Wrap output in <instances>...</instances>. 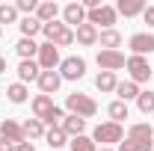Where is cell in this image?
I'll use <instances>...</instances> for the list:
<instances>
[{
    "instance_id": "35",
    "label": "cell",
    "mask_w": 154,
    "mask_h": 151,
    "mask_svg": "<svg viewBox=\"0 0 154 151\" xmlns=\"http://www.w3.org/2000/svg\"><path fill=\"white\" fill-rule=\"evenodd\" d=\"M62 119H65V113H62L59 107H54V110H51V116H48L45 122H48V125H57V122H62Z\"/></svg>"
},
{
    "instance_id": "5",
    "label": "cell",
    "mask_w": 154,
    "mask_h": 151,
    "mask_svg": "<svg viewBox=\"0 0 154 151\" xmlns=\"http://www.w3.org/2000/svg\"><path fill=\"white\" fill-rule=\"evenodd\" d=\"M125 68L131 71V80H134L136 86H139V83H148V77H151V65H148L145 57H128Z\"/></svg>"
},
{
    "instance_id": "26",
    "label": "cell",
    "mask_w": 154,
    "mask_h": 151,
    "mask_svg": "<svg viewBox=\"0 0 154 151\" xmlns=\"http://www.w3.org/2000/svg\"><path fill=\"white\" fill-rule=\"evenodd\" d=\"M18 27H21V33H24V39H33L38 30H42V21L30 15V18H21V24H18Z\"/></svg>"
},
{
    "instance_id": "19",
    "label": "cell",
    "mask_w": 154,
    "mask_h": 151,
    "mask_svg": "<svg viewBox=\"0 0 154 151\" xmlns=\"http://www.w3.org/2000/svg\"><path fill=\"white\" fill-rule=\"evenodd\" d=\"M74 39L80 42V45L89 48V45H95V42H98V27H92V24H80V27L74 30Z\"/></svg>"
},
{
    "instance_id": "1",
    "label": "cell",
    "mask_w": 154,
    "mask_h": 151,
    "mask_svg": "<svg viewBox=\"0 0 154 151\" xmlns=\"http://www.w3.org/2000/svg\"><path fill=\"white\" fill-rule=\"evenodd\" d=\"M65 107H68L71 116H80V119H92V116L98 113V104L89 95H83V92H71L65 98Z\"/></svg>"
},
{
    "instance_id": "9",
    "label": "cell",
    "mask_w": 154,
    "mask_h": 151,
    "mask_svg": "<svg viewBox=\"0 0 154 151\" xmlns=\"http://www.w3.org/2000/svg\"><path fill=\"white\" fill-rule=\"evenodd\" d=\"M62 18H65V27L68 24L71 27H80V24H86V9L80 3H68V6H62Z\"/></svg>"
},
{
    "instance_id": "10",
    "label": "cell",
    "mask_w": 154,
    "mask_h": 151,
    "mask_svg": "<svg viewBox=\"0 0 154 151\" xmlns=\"http://www.w3.org/2000/svg\"><path fill=\"white\" fill-rule=\"evenodd\" d=\"M0 136L3 139H9V142H15V145H21L27 136H24V128H21L18 122H12V119H6L3 125H0Z\"/></svg>"
},
{
    "instance_id": "22",
    "label": "cell",
    "mask_w": 154,
    "mask_h": 151,
    "mask_svg": "<svg viewBox=\"0 0 154 151\" xmlns=\"http://www.w3.org/2000/svg\"><path fill=\"white\" fill-rule=\"evenodd\" d=\"M107 116L113 119L116 125H122V122L128 119V104H125V101H113V104L107 107Z\"/></svg>"
},
{
    "instance_id": "37",
    "label": "cell",
    "mask_w": 154,
    "mask_h": 151,
    "mask_svg": "<svg viewBox=\"0 0 154 151\" xmlns=\"http://www.w3.org/2000/svg\"><path fill=\"white\" fill-rule=\"evenodd\" d=\"M0 151H15V142H9V139L0 136Z\"/></svg>"
},
{
    "instance_id": "25",
    "label": "cell",
    "mask_w": 154,
    "mask_h": 151,
    "mask_svg": "<svg viewBox=\"0 0 154 151\" xmlns=\"http://www.w3.org/2000/svg\"><path fill=\"white\" fill-rule=\"evenodd\" d=\"M15 51L21 54V59H33L38 54V45L33 42V39H21L18 45H15Z\"/></svg>"
},
{
    "instance_id": "21",
    "label": "cell",
    "mask_w": 154,
    "mask_h": 151,
    "mask_svg": "<svg viewBox=\"0 0 154 151\" xmlns=\"http://www.w3.org/2000/svg\"><path fill=\"white\" fill-rule=\"evenodd\" d=\"M95 86L101 89V92H116L119 80H116V74H113V71H101V74L95 77Z\"/></svg>"
},
{
    "instance_id": "36",
    "label": "cell",
    "mask_w": 154,
    "mask_h": 151,
    "mask_svg": "<svg viewBox=\"0 0 154 151\" xmlns=\"http://www.w3.org/2000/svg\"><path fill=\"white\" fill-rule=\"evenodd\" d=\"M142 21H145L148 27H154V6H145V12H142Z\"/></svg>"
},
{
    "instance_id": "34",
    "label": "cell",
    "mask_w": 154,
    "mask_h": 151,
    "mask_svg": "<svg viewBox=\"0 0 154 151\" xmlns=\"http://www.w3.org/2000/svg\"><path fill=\"white\" fill-rule=\"evenodd\" d=\"M15 9H18V12H24V15L30 18V15L38 9V3H36V0H18V3H15Z\"/></svg>"
},
{
    "instance_id": "11",
    "label": "cell",
    "mask_w": 154,
    "mask_h": 151,
    "mask_svg": "<svg viewBox=\"0 0 154 151\" xmlns=\"http://www.w3.org/2000/svg\"><path fill=\"white\" fill-rule=\"evenodd\" d=\"M38 89H42V95H51L59 89V83H62V77H59V71H42L38 74Z\"/></svg>"
},
{
    "instance_id": "7",
    "label": "cell",
    "mask_w": 154,
    "mask_h": 151,
    "mask_svg": "<svg viewBox=\"0 0 154 151\" xmlns=\"http://www.w3.org/2000/svg\"><path fill=\"white\" fill-rule=\"evenodd\" d=\"M128 48L134 51V57L154 54V33H134V36L128 39Z\"/></svg>"
},
{
    "instance_id": "23",
    "label": "cell",
    "mask_w": 154,
    "mask_h": 151,
    "mask_svg": "<svg viewBox=\"0 0 154 151\" xmlns=\"http://www.w3.org/2000/svg\"><path fill=\"white\" fill-rule=\"evenodd\" d=\"M21 128H24V136H30V139L45 136V122H38V119H27Z\"/></svg>"
},
{
    "instance_id": "41",
    "label": "cell",
    "mask_w": 154,
    "mask_h": 151,
    "mask_svg": "<svg viewBox=\"0 0 154 151\" xmlns=\"http://www.w3.org/2000/svg\"><path fill=\"white\" fill-rule=\"evenodd\" d=\"M0 36H3V30H0Z\"/></svg>"
},
{
    "instance_id": "29",
    "label": "cell",
    "mask_w": 154,
    "mask_h": 151,
    "mask_svg": "<svg viewBox=\"0 0 154 151\" xmlns=\"http://www.w3.org/2000/svg\"><path fill=\"white\" fill-rule=\"evenodd\" d=\"M71 151H98L92 136H74L71 139Z\"/></svg>"
},
{
    "instance_id": "30",
    "label": "cell",
    "mask_w": 154,
    "mask_h": 151,
    "mask_svg": "<svg viewBox=\"0 0 154 151\" xmlns=\"http://www.w3.org/2000/svg\"><path fill=\"white\" fill-rule=\"evenodd\" d=\"M18 21V9L9 3H0V24H15Z\"/></svg>"
},
{
    "instance_id": "33",
    "label": "cell",
    "mask_w": 154,
    "mask_h": 151,
    "mask_svg": "<svg viewBox=\"0 0 154 151\" xmlns=\"http://www.w3.org/2000/svg\"><path fill=\"white\" fill-rule=\"evenodd\" d=\"M119 151H151V145H142V142H134V139H125V142H119Z\"/></svg>"
},
{
    "instance_id": "20",
    "label": "cell",
    "mask_w": 154,
    "mask_h": 151,
    "mask_svg": "<svg viewBox=\"0 0 154 151\" xmlns=\"http://www.w3.org/2000/svg\"><path fill=\"white\" fill-rule=\"evenodd\" d=\"M116 95H119V101H134V98H139V86H136L134 80H125V83H119L116 86Z\"/></svg>"
},
{
    "instance_id": "8",
    "label": "cell",
    "mask_w": 154,
    "mask_h": 151,
    "mask_svg": "<svg viewBox=\"0 0 154 151\" xmlns=\"http://www.w3.org/2000/svg\"><path fill=\"white\" fill-rule=\"evenodd\" d=\"M125 54L122 51H98V65H101V71H119V68H125Z\"/></svg>"
},
{
    "instance_id": "27",
    "label": "cell",
    "mask_w": 154,
    "mask_h": 151,
    "mask_svg": "<svg viewBox=\"0 0 154 151\" xmlns=\"http://www.w3.org/2000/svg\"><path fill=\"white\" fill-rule=\"evenodd\" d=\"M6 95H9V101H12V104H24L30 92H27V86H24V83H12V86L6 89Z\"/></svg>"
},
{
    "instance_id": "13",
    "label": "cell",
    "mask_w": 154,
    "mask_h": 151,
    "mask_svg": "<svg viewBox=\"0 0 154 151\" xmlns=\"http://www.w3.org/2000/svg\"><path fill=\"white\" fill-rule=\"evenodd\" d=\"M57 104L51 101V95H36L33 98V113H36V119L38 122H45L48 116H51V110H54Z\"/></svg>"
},
{
    "instance_id": "6",
    "label": "cell",
    "mask_w": 154,
    "mask_h": 151,
    "mask_svg": "<svg viewBox=\"0 0 154 151\" xmlns=\"http://www.w3.org/2000/svg\"><path fill=\"white\" fill-rule=\"evenodd\" d=\"M38 68L42 71H54L59 65V48L57 45H51V42H45V45H38Z\"/></svg>"
},
{
    "instance_id": "31",
    "label": "cell",
    "mask_w": 154,
    "mask_h": 151,
    "mask_svg": "<svg viewBox=\"0 0 154 151\" xmlns=\"http://www.w3.org/2000/svg\"><path fill=\"white\" fill-rule=\"evenodd\" d=\"M62 30H65V24H59V21H51V24H42V33L48 36V42H54V39H57L59 33H62Z\"/></svg>"
},
{
    "instance_id": "39",
    "label": "cell",
    "mask_w": 154,
    "mask_h": 151,
    "mask_svg": "<svg viewBox=\"0 0 154 151\" xmlns=\"http://www.w3.org/2000/svg\"><path fill=\"white\" fill-rule=\"evenodd\" d=\"M3 71H6V59L0 57V74H3Z\"/></svg>"
},
{
    "instance_id": "18",
    "label": "cell",
    "mask_w": 154,
    "mask_h": 151,
    "mask_svg": "<svg viewBox=\"0 0 154 151\" xmlns=\"http://www.w3.org/2000/svg\"><path fill=\"white\" fill-rule=\"evenodd\" d=\"M57 15H59V6L54 3V0H45V3H38L36 18L42 21V24H51V21H57Z\"/></svg>"
},
{
    "instance_id": "3",
    "label": "cell",
    "mask_w": 154,
    "mask_h": 151,
    "mask_svg": "<svg viewBox=\"0 0 154 151\" xmlns=\"http://www.w3.org/2000/svg\"><path fill=\"white\" fill-rule=\"evenodd\" d=\"M116 6H98V9H92V12H86V24H92V27H104V30H113L116 24Z\"/></svg>"
},
{
    "instance_id": "17",
    "label": "cell",
    "mask_w": 154,
    "mask_h": 151,
    "mask_svg": "<svg viewBox=\"0 0 154 151\" xmlns=\"http://www.w3.org/2000/svg\"><path fill=\"white\" fill-rule=\"evenodd\" d=\"M38 74H42L38 62H33V59H21V65H18V77H21V83H30V80H38Z\"/></svg>"
},
{
    "instance_id": "32",
    "label": "cell",
    "mask_w": 154,
    "mask_h": 151,
    "mask_svg": "<svg viewBox=\"0 0 154 151\" xmlns=\"http://www.w3.org/2000/svg\"><path fill=\"white\" fill-rule=\"evenodd\" d=\"M51 45H57V48H68V45H74V30H71V27H65V30H62Z\"/></svg>"
},
{
    "instance_id": "2",
    "label": "cell",
    "mask_w": 154,
    "mask_h": 151,
    "mask_svg": "<svg viewBox=\"0 0 154 151\" xmlns=\"http://www.w3.org/2000/svg\"><path fill=\"white\" fill-rule=\"evenodd\" d=\"M92 139L101 142V145H113V142H122L125 139V131L116 122H104V125H98L95 131H92Z\"/></svg>"
},
{
    "instance_id": "15",
    "label": "cell",
    "mask_w": 154,
    "mask_h": 151,
    "mask_svg": "<svg viewBox=\"0 0 154 151\" xmlns=\"http://www.w3.org/2000/svg\"><path fill=\"white\" fill-rule=\"evenodd\" d=\"M151 136H154V128H148V125H134L131 131H128V139H134V142H142V145H154L151 142Z\"/></svg>"
},
{
    "instance_id": "14",
    "label": "cell",
    "mask_w": 154,
    "mask_h": 151,
    "mask_svg": "<svg viewBox=\"0 0 154 151\" xmlns=\"http://www.w3.org/2000/svg\"><path fill=\"white\" fill-rule=\"evenodd\" d=\"M116 12H119V15H125V18L142 15V12H145V0H119Z\"/></svg>"
},
{
    "instance_id": "28",
    "label": "cell",
    "mask_w": 154,
    "mask_h": 151,
    "mask_svg": "<svg viewBox=\"0 0 154 151\" xmlns=\"http://www.w3.org/2000/svg\"><path fill=\"white\" fill-rule=\"evenodd\" d=\"M136 107H139V113H154V92H139V98H136Z\"/></svg>"
},
{
    "instance_id": "40",
    "label": "cell",
    "mask_w": 154,
    "mask_h": 151,
    "mask_svg": "<svg viewBox=\"0 0 154 151\" xmlns=\"http://www.w3.org/2000/svg\"><path fill=\"white\" fill-rule=\"evenodd\" d=\"M101 151H113V148H101Z\"/></svg>"
},
{
    "instance_id": "4",
    "label": "cell",
    "mask_w": 154,
    "mask_h": 151,
    "mask_svg": "<svg viewBox=\"0 0 154 151\" xmlns=\"http://www.w3.org/2000/svg\"><path fill=\"white\" fill-rule=\"evenodd\" d=\"M86 74V59L83 57H65L59 62V77L62 80H80Z\"/></svg>"
},
{
    "instance_id": "38",
    "label": "cell",
    "mask_w": 154,
    "mask_h": 151,
    "mask_svg": "<svg viewBox=\"0 0 154 151\" xmlns=\"http://www.w3.org/2000/svg\"><path fill=\"white\" fill-rule=\"evenodd\" d=\"M15 151H36V148H33V142H21V145H15Z\"/></svg>"
},
{
    "instance_id": "16",
    "label": "cell",
    "mask_w": 154,
    "mask_h": 151,
    "mask_svg": "<svg viewBox=\"0 0 154 151\" xmlns=\"http://www.w3.org/2000/svg\"><path fill=\"white\" fill-rule=\"evenodd\" d=\"M98 42H101V51H119L122 33H119V30H101V33H98Z\"/></svg>"
},
{
    "instance_id": "12",
    "label": "cell",
    "mask_w": 154,
    "mask_h": 151,
    "mask_svg": "<svg viewBox=\"0 0 154 151\" xmlns=\"http://www.w3.org/2000/svg\"><path fill=\"white\" fill-rule=\"evenodd\" d=\"M62 131H65V136H83V131H86V119H80V116H65L62 119V125H59Z\"/></svg>"
},
{
    "instance_id": "24",
    "label": "cell",
    "mask_w": 154,
    "mask_h": 151,
    "mask_svg": "<svg viewBox=\"0 0 154 151\" xmlns=\"http://www.w3.org/2000/svg\"><path fill=\"white\" fill-rule=\"evenodd\" d=\"M65 139H68V136H65L62 128H51V131H45V142H48L51 148H62V145H65Z\"/></svg>"
}]
</instances>
